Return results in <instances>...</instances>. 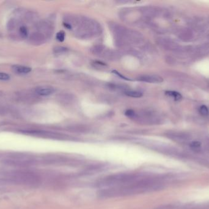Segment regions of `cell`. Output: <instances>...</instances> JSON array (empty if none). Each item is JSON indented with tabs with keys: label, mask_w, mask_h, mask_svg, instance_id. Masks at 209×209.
<instances>
[{
	"label": "cell",
	"mask_w": 209,
	"mask_h": 209,
	"mask_svg": "<svg viewBox=\"0 0 209 209\" xmlns=\"http://www.w3.org/2000/svg\"><path fill=\"white\" fill-rule=\"evenodd\" d=\"M201 143L198 141H194L190 144V147L193 148H198L201 147Z\"/></svg>",
	"instance_id": "obj_19"
},
{
	"label": "cell",
	"mask_w": 209,
	"mask_h": 209,
	"mask_svg": "<svg viewBox=\"0 0 209 209\" xmlns=\"http://www.w3.org/2000/svg\"><path fill=\"white\" fill-rule=\"evenodd\" d=\"M7 165L14 166H28L31 165L32 162L30 160L23 159L21 158H9L4 161Z\"/></svg>",
	"instance_id": "obj_4"
},
{
	"label": "cell",
	"mask_w": 209,
	"mask_h": 209,
	"mask_svg": "<svg viewBox=\"0 0 209 209\" xmlns=\"http://www.w3.org/2000/svg\"><path fill=\"white\" fill-rule=\"evenodd\" d=\"M125 115H126L127 117H130V118H131V119H135V116H136L137 113H136L134 110L130 109V110H127L125 112Z\"/></svg>",
	"instance_id": "obj_13"
},
{
	"label": "cell",
	"mask_w": 209,
	"mask_h": 209,
	"mask_svg": "<svg viewBox=\"0 0 209 209\" xmlns=\"http://www.w3.org/2000/svg\"><path fill=\"white\" fill-rule=\"evenodd\" d=\"M7 180L12 183L26 185H35L40 182V177L37 174L26 170H14L6 174Z\"/></svg>",
	"instance_id": "obj_3"
},
{
	"label": "cell",
	"mask_w": 209,
	"mask_h": 209,
	"mask_svg": "<svg viewBox=\"0 0 209 209\" xmlns=\"http://www.w3.org/2000/svg\"><path fill=\"white\" fill-rule=\"evenodd\" d=\"M199 113L203 116H206L208 114V109L207 106L203 105L200 107Z\"/></svg>",
	"instance_id": "obj_12"
},
{
	"label": "cell",
	"mask_w": 209,
	"mask_h": 209,
	"mask_svg": "<svg viewBox=\"0 0 209 209\" xmlns=\"http://www.w3.org/2000/svg\"><path fill=\"white\" fill-rule=\"evenodd\" d=\"M20 33L21 35L23 37H26L28 36L27 28L25 27H24V26H22V27H21L20 28Z\"/></svg>",
	"instance_id": "obj_17"
},
{
	"label": "cell",
	"mask_w": 209,
	"mask_h": 209,
	"mask_svg": "<svg viewBox=\"0 0 209 209\" xmlns=\"http://www.w3.org/2000/svg\"><path fill=\"white\" fill-rule=\"evenodd\" d=\"M105 60L109 61H116L121 59V54L117 50L106 49L102 56Z\"/></svg>",
	"instance_id": "obj_5"
},
{
	"label": "cell",
	"mask_w": 209,
	"mask_h": 209,
	"mask_svg": "<svg viewBox=\"0 0 209 209\" xmlns=\"http://www.w3.org/2000/svg\"><path fill=\"white\" fill-rule=\"evenodd\" d=\"M143 175L137 173L112 174L102 179L97 182V185L102 189L121 186L139 179Z\"/></svg>",
	"instance_id": "obj_2"
},
{
	"label": "cell",
	"mask_w": 209,
	"mask_h": 209,
	"mask_svg": "<svg viewBox=\"0 0 209 209\" xmlns=\"http://www.w3.org/2000/svg\"><path fill=\"white\" fill-rule=\"evenodd\" d=\"M56 39L60 42L64 41L65 39V33L64 31H60L58 33H57Z\"/></svg>",
	"instance_id": "obj_14"
},
{
	"label": "cell",
	"mask_w": 209,
	"mask_h": 209,
	"mask_svg": "<svg viewBox=\"0 0 209 209\" xmlns=\"http://www.w3.org/2000/svg\"><path fill=\"white\" fill-rule=\"evenodd\" d=\"M54 50L56 53H63V52H66L67 50V49L65 47H56L54 48Z\"/></svg>",
	"instance_id": "obj_18"
},
{
	"label": "cell",
	"mask_w": 209,
	"mask_h": 209,
	"mask_svg": "<svg viewBox=\"0 0 209 209\" xmlns=\"http://www.w3.org/2000/svg\"><path fill=\"white\" fill-rule=\"evenodd\" d=\"M125 94L131 98H140L143 96L142 93L135 90H127L125 91Z\"/></svg>",
	"instance_id": "obj_11"
},
{
	"label": "cell",
	"mask_w": 209,
	"mask_h": 209,
	"mask_svg": "<svg viewBox=\"0 0 209 209\" xmlns=\"http://www.w3.org/2000/svg\"><path fill=\"white\" fill-rule=\"evenodd\" d=\"M10 79V75L5 72H0V80L8 81Z\"/></svg>",
	"instance_id": "obj_16"
},
{
	"label": "cell",
	"mask_w": 209,
	"mask_h": 209,
	"mask_svg": "<svg viewBox=\"0 0 209 209\" xmlns=\"http://www.w3.org/2000/svg\"><path fill=\"white\" fill-rule=\"evenodd\" d=\"M105 50H106V49L104 46H103L102 45H97V46H94L91 49V52L94 55L102 56V55L103 54Z\"/></svg>",
	"instance_id": "obj_8"
},
{
	"label": "cell",
	"mask_w": 209,
	"mask_h": 209,
	"mask_svg": "<svg viewBox=\"0 0 209 209\" xmlns=\"http://www.w3.org/2000/svg\"><path fill=\"white\" fill-rule=\"evenodd\" d=\"M158 182L154 178L143 174L139 179L126 185L103 188L99 192L98 195L102 198H113L132 196L144 193L157 188Z\"/></svg>",
	"instance_id": "obj_1"
},
{
	"label": "cell",
	"mask_w": 209,
	"mask_h": 209,
	"mask_svg": "<svg viewBox=\"0 0 209 209\" xmlns=\"http://www.w3.org/2000/svg\"><path fill=\"white\" fill-rule=\"evenodd\" d=\"M166 94H167L168 96L173 98L174 101H180V100H182V94L177 91H168L166 92Z\"/></svg>",
	"instance_id": "obj_10"
},
{
	"label": "cell",
	"mask_w": 209,
	"mask_h": 209,
	"mask_svg": "<svg viewBox=\"0 0 209 209\" xmlns=\"http://www.w3.org/2000/svg\"><path fill=\"white\" fill-rule=\"evenodd\" d=\"M114 73H115V74H116V75H118V76H119V77H120V78H122L123 79H125V80H128V79H127L125 77H124V76H123L122 75H121L120 73H119L118 71H112Z\"/></svg>",
	"instance_id": "obj_20"
},
{
	"label": "cell",
	"mask_w": 209,
	"mask_h": 209,
	"mask_svg": "<svg viewBox=\"0 0 209 209\" xmlns=\"http://www.w3.org/2000/svg\"><path fill=\"white\" fill-rule=\"evenodd\" d=\"M54 91V90L52 87H43L38 88L36 90V93L41 95V96H48V95L51 94Z\"/></svg>",
	"instance_id": "obj_7"
},
{
	"label": "cell",
	"mask_w": 209,
	"mask_h": 209,
	"mask_svg": "<svg viewBox=\"0 0 209 209\" xmlns=\"http://www.w3.org/2000/svg\"><path fill=\"white\" fill-rule=\"evenodd\" d=\"M62 100H63V103H69L70 102H72L73 100V98L70 96L69 94H63V97L62 98Z\"/></svg>",
	"instance_id": "obj_15"
},
{
	"label": "cell",
	"mask_w": 209,
	"mask_h": 209,
	"mask_svg": "<svg viewBox=\"0 0 209 209\" xmlns=\"http://www.w3.org/2000/svg\"><path fill=\"white\" fill-rule=\"evenodd\" d=\"M138 80L148 83H161L163 81L161 77L157 75H144L138 78Z\"/></svg>",
	"instance_id": "obj_6"
},
{
	"label": "cell",
	"mask_w": 209,
	"mask_h": 209,
	"mask_svg": "<svg viewBox=\"0 0 209 209\" xmlns=\"http://www.w3.org/2000/svg\"><path fill=\"white\" fill-rule=\"evenodd\" d=\"M13 69L16 72L22 74H27L31 71V68L21 65H15L13 66Z\"/></svg>",
	"instance_id": "obj_9"
}]
</instances>
